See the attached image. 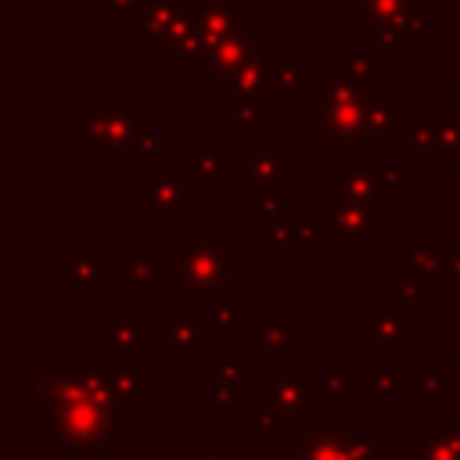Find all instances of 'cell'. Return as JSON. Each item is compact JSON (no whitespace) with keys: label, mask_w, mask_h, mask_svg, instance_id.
I'll use <instances>...</instances> for the list:
<instances>
[{"label":"cell","mask_w":460,"mask_h":460,"mask_svg":"<svg viewBox=\"0 0 460 460\" xmlns=\"http://www.w3.org/2000/svg\"><path fill=\"white\" fill-rule=\"evenodd\" d=\"M327 402L331 392L323 377L309 363H298L295 349L262 356V406L284 424V431H309L313 417L323 413Z\"/></svg>","instance_id":"cell-1"},{"label":"cell","mask_w":460,"mask_h":460,"mask_svg":"<svg viewBox=\"0 0 460 460\" xmlns=\"http://www.w3.org/2000/svg\"><path fill=\"white\" fill-rule=\"evenodd\" d=\"M363 108L367 86L356 83L341 65L327 68V75L309 86V133L320 137L331 155L367 151Z\"/></svg>","instance_id":"cell-2"},{"label":"cell","mask_w":460,"mask_h":460,"mask_svg":"<svg viewBox=\"0 0 460 460\" xmlns=\"http://www.w3.org/2000/svg\"><path fill=\"white\" fill-rule=\"evenodd\" d=\"M176 248H180V266H183L176 295L183 302L216 298L226 288L244 284L248 277V255L244 248L230 244L226 234H180Z\"/></svg>","instance_id":"cell-3"},{"label":"cell","mask_w":460,"mask_h":460,"mask_svg":"<svg viewBox=\"0 0 460 460\" xmlns=\"http://www.w3.org/2000/svg\"><path fill=\"white\" fill-rule=\"evenodd\" d=\"M137 413L97 395H72L61 410L47 417L50 438L65 449L68 460H97L104 446L115 442V431H126Z\"/></svg>","instance_id":"cell-4"},{"label":"cell","mask_w":460,"mask_h":460,"mask_svg":"<svg viewBox=\"0 0 460 460\" xmlns=\"http://www.w3.org/2000/svg\"><path fill=\"white\" fill-rule=\"evenodd\" d=\"M129 194L137 201H144V212L151 219H169V216L190 219L198 212V180L180 162L176 165H158V169L144 172V180L133 183Z\"/></svg>","instance_id":"cell-5"},{"label":"cell","mask_w":460,"mask_h":460,"mask_svg":"<svg viewBox=\"0 0 460 460\" xmlns=\"http://www.w3.org/2000/svg\"><path fill=\"white\" fill-rule=\"evenodd\" d=\"M147 129V101H83V151L101 155L104 147L126 144Z\"/></svg>","instance_id":"cell-6"},{"label":"cell","mask_w":460,"mask_h":460,"mask_svg":"<svg viewBox=\"0 0 460 460\" xmlns=\"http://www.w3.org/2000/svg\"><path fill=\"white\" fill-rule=\"evenodd\" d=\"M259 54H262V22L259 18H248L234 36H226L216 47H208V54L201 58V65L194 68V79H198V86L216 90L219 83H226L237 68H244Z\"/></svg>","instance_id":"cell-7"},{"label":"cell","mask_w":460,"mask_h":460,"mask_svg":"<svg viewBox=\"0 0 460 460\" xmlns=\"http://www.w3.org/2000/svg\"><path fill=\"white\" fill-rule=\"evenodd\" d=\"M410 119H413V115H410V104L399 101L388 83H370V86H367V108H363L367 151L388 155V151L395 147V140L406 133Z\"/></svg>","instance_id":"cell-8"},{"label":"cell","mask_w":460,"mask_h":460,"mask_svg":"<svg viewBox=\"0 0 460 460\" xmlns=\"http://www.w3.org/2000/svg\"><path fill=\"white\" fill-rule=\"evenodd\" d=\"M162 359L169 367H190L198 359L201 349H208L216 341V323L205 313H169L162 316Z\"/></svg>","instance_id":"cell-9"},{"label":"cell","mask_w":460,"mask_h":460,"mask_svg":"<svg viewBox=\"0 0 460 460\" xmlns=\"http://www.w3.org/2000/svg\"><path fill=\"white\" fill-rule=\"evenodd\" d=\"M323 216H327V230H331V248H374L377 237L392 230V219L367 205L334 201L323 208Z\"/></svg>","instance_id":"cell-10"},{"label":"cell","mask_w":460,"mask_h":460,"mask_svg":"<svg viewBox=\"0 0 460 460\" xmlns=\"http://www.w3.org/2000/svg\"><path fill=\"white\" fill-rule=\"evenodd\" d=\"M410 460H460V417L453 410H428L424 424L406 435Z\"/></svg>","instance_id":"cell-11"},{"label":"cell","mask_w":460,"mask_h":460,"mask_svg":"<svg viewBox=\"0 0 460 460\" xmlns=\"http://www.w3.org/2000/svg\"><path fill=\"white\" fill-rule=\"evenodd\" d=\"M187 22H190V14L176 0H155V4H144L129 14V32L144 43V50L162 54L180 36V29Z\"/></svg>","instance_id":"cell-12"},{"label":"cell","mask_w":460,"mask_h":460,"mask_svg":"<svg viewBox=\"0 0 460 460\" xmlns=\"http://www.w3.org/2000/svg\"><path fill=\"white\" fill-rule=\"evenodd\" d=\"M356 25L367 40L385 25H399L417 40L428 29V11H424V0H359Z\"/></svg>","instance_id":"cell-13"},{"label":"cell","mask_w":460,"mask_h":460,"mask_svg":"<svg viewBox=\"0 0 460 460\" xmlns=\"http://www.w3.org/2000/svg\"><path fill=\"white\" fill-rule=\"evenodd\" d=\"M410 323H413V316L388 295V298L374 302V309L359 320V345H367V349H399L410 338Z\"/></svg>","instance_id":"cell-14"},{"label":"cell","mask_w":460,"mask_h":460,"mask_svg":"<svg viewBox=\"0 0 460 460\" xmlns=\"http://www.w3.org/2000/svg\"><path fill=\"white\" fill-rule=\"evenodd\" d=\"M244 183H259V187H291L295 183V155L280 147V140L273 133L259 137V147L244 158Z\"/></svg>","instance_id":"cell-15"},{"label":"cell","mask_w":460,"mask_h":460,"mask_svg":"<svg viewBox=\"0 0 460 460\" xmlns=\"http://www.w3.org/2000/svg\"><path fill=\"white\" fill-rule=\"evenodd\" d=\"M262 68H266L262 101L270 104H291L302 86H313L309 68H302L291 50H262Z\"/></svg>","instance_id":"cell-16"},{"label":"cell","mask_w":460,"mask_h":460,"mask_svg":"<svg viewBox=\"0 0 460 460\" xmlns=\"http://www.w3.org/2000/svg\"><path fill=\"white\" fill-rule=\"evenodd\" d=\"M97 165L101 169H144V172H151V169L165 165V140L158 133L144 129V133L129 137L126 144L104 147L97 155Z\"/></svg>","instance_id":"cell-17"},{"label":"cell","mask_w":460,"mask_h":460,"mask_svg":"<svg viewBox=\"0 0 460 460\" xmlns=\"http://www.w3.org/2000/svg\"><path fill=\"white\" fill-rule=\"evenodd\" d=\"M101 284H108V266L83 248H68L65 255V298L90 302L101 295Z\"/></svg>","instance_id":"cell-18"},{"label":"cell","mask_w":460,"mask_h":460,"mask_svg":"<svg viewBox=\"0 0 460 460\" xmlns=\"http://www.w3.org/2000/svg\"><path fill=\"white\" fill-rule=\"evenodd\" d=\"M359 385L367 399H402L417 395V377L406 363H359Z\"/></svg>","instance_id":"cell-19"},{"label":"cell","mask_w":460,"mask_h":460,"mask_svg":"<svg viewBox=\"0 0 460 460\" xmlns=\"http://www.w3.org/2000/svg\"><path fill=\"white\" fill-rule=\"evenodd\" d=\"M248 4L252 0H216V4H205L201 11H194L190 18L201 29V36L208 40V47H216L248 22Z\"/></svg>","instance_id":"cell-20"},{"label":"cell","mask_w":460,"mask_h":460,"mask_svg":"<svg viewBox=\"0 0 460 460\" xmlns=\"http://www.w3.org/2000/svg\"><path fill=\"white\" fill-rule=\"evenodd\" d=\"M438 137L424 151L428 169H453L460 162V101H442L438 108Z\"/></svg>","instance_id":"cell-21"},{"label":"cell","mask_w":460,"mask_h":460,"mask_svg":"<svg viewBox=\"0 0 460 460\" xmlns=\"http://www.w3.org/2000/svg\"><path fill=\"white\" fill-rule=\"evenodd\" d=\"M147 316H97V345L108 352H137L144 349Z\"/></svg>","instance_id":"cell-22"},{"label":"cell","mask_w":460,"mask_h":460,"mask_svg":"<svg viewBox=\"0 0 460 460\" xmlns=\"http://www.w3.org/2000/svg\"><path fill=\"white\" fill-rule=\"evenodd\" d=\"M244 345L248 349H259L262 356L266 352H288V349H295V316L291 313H280V316L262 320L259 327H248L244 331Z\"/></svg>","instance_id":"cell-23"},{"label":"cell","mask_w":460,"mask_h":460,"mask_svg":"<svg viewBox=\"0 0 460 460\" xmlns=\"http://www.w3.org/2000/svg\"><path fill=\"white\" fill-rule=\"evenodd\" d=\"M262 90H266V68H262V54L259 58H252L244 68H237L226 83H219L216 90H212V101H219V104H234V101H248V97H262Z\"/></svg>","instance_id":"cell-24"},{"label":"cell","mask_w":460,"mask_h":460,"mask_svg":"<svg viewBox=\"0 0 460 460\" xmlns=\"http://www.w3.org/2000/svg\"><path fill=\"white\" fill-rule=\"evenodd\" d=\"M205 54H208V40L201 36V29H198L194 18H190V22L180 29V36H176L158 58H162V65L172 72V68H198Z\"/></svg>","instance_id":"cell-25"},{"label":"cell","mask_w":460,"mask_h":460,"mask_svg":"<svg viewBox=\"0 0 460 460\" xmlns=\"http://www.w3.org/2000/svg\"><path fill=\"white\" fill-rule=\"evenodd\" d=\"M176 162L183 169H190V176L198 183H212V187H223L230 183V162L219 147H201V151H180Z\"/></svg>","instance_id":"cell-26"},{"label":"cell","mask_w":460,"mask_h":460,"mask_svg":"<svg viewBox=\"0 0 460 460\" xmlns=\"http://www.w3.org/2000/svg\"><path fill=\"white\" fill-rule=\"evenodd\" d=\"M406 262H410V277L420 280L424 288L442 280V255H438V248L428 244V237L420 230H413L406 237Z\"/></svg>","instance_id":"cell-27"},{"label":"cell","mask_w":460,"mask_h":460,"mask_svg":"<svg viewBox=\"0 0 460 460\" xmlns=\"http://www.w3.org/2000/svg\"><path fill=\"white\" fill-rule=\"evenodd\" d=\"M126 266H129V277H126L129 298H133V302H144V298L151 295V288L162 280L158 259H155V255H151V248H147V252H137V255H129V259H126Z\"/></svg>","instance_id":"cell-28"},{"label":"cell","mask_w":460,"mask_h":460,"mask_svg":"<svg viewBox=\"0 0 460 460\" xmlns=\"http://www.w3.org/2000/svg\"><path fill=\"white\" fill-rule=\"evenodd\" d=\"M208 316H212V323H216L219 334H241V331H248V302L237 298V295H226V291L216 295Z\"/></svg>","instance_id":"cell-29"},{"label":"cell","mask_w":460,"mask_h":460,"mask_svg":"<svg viewBox=\"0 0 460 460\" xmlns=\"http://www.w3.org/2000/svg\"><path fill=\"white\" fill-rule=\"evenodd\" d=\"M208 402L216 413H248V385L244 377H212Z\"/></svg>","instance_id":"cell-30"},{"label":"cell","mask_w":460,"mask_h":460,"mask_svg":"<svg viewBox=\"0 0 460 460\" xmlns=\"http://www.w3.org/2000/svg\"><path fill=\"white\" fill-rule=\"evenodd\" d=\"M262 97H248V101H234L230 104V119H226V133L230 137H262Z\"/></svg>","instance_id":"cell-31"},{"label":"cell","mask_w":460,"mask_h":460,"mask_svg":"<svg viewBox=\"0 0 460 460\" xmlns=\"http://www.w3.org/2000/svg\"><path fill=\"white\" fill-rule=\"evenodd\" d=\"M295 223H298V212H280V216L262 219V241H266V248L270 252H298Z\"/></svg>","instance_id":"cell-32"},{"label":"cell","mask_w":460,"mask_h":460,"mask_svg":"<svg viewBox=\"0 0 460 460\" xmlns=\"http://www.w3.org/2000/svg\"><path fill=\"white\" fill-rule=\"evenodd\" d=\"M248 374V345H212V377H244Z\"/></svg>","instance_id":"cell-33"},{"label":"cell","mask_w":460,"mask_h":460,"mask_svg":"<svg viewBox=\"0 0 460 460\" xmlns=\"http://www.w3.org/2000/svg\"><path fill=\"white\" fill-rule=\"evenodd\" d=\"M295 241H298V252H316V248H331V230H327V216H298V223H295Z\"/></svg>","instance_id":"cell-34"},{"label":"cell","mask_w":460,"mask_h":460,"mask_svg":"<svg viewBox=\"0 0 460 460\" xmlns=\"http://www.w3.org/2000/svg\"><path fill=\"white\" fill-rule=\"evenodd\" d=\"M244 428H248V431H255V435H259V442H262L266 449H273V446L280 442V431H284V424H280L266 406H262L259 413H255V410H248V413H244Z\"/></svg>","instance_id":"cell-35"},{"label":"cell","mask_w":460,"mask_h":460,"mask_svg":"<svg viewBox=\"0 0 460 460\" xmlns=\"http://www.w3.org/2000/svg\"><path fill=\"white\" fill-rule=\"evenodd\" d=\"M392 298L410 313V316H420L424 309H428V295H424V284L420 280H413V277H406V280H395V288H392Z\"/></svg>","instance_id":"cell-36"},{"label":"cell","mask_w":460,"mask_h":460,"mask_svg":"<svg viewBox=\"0 0 460 460\" xmlns=\"http://www.w3.org/2000/svg\"><path fill=\"white\" fill-rule=\"evenodd\" d=\"M323 385L331 395H363V385H359V374H349L341 363H327L323 367Z\"/></svg>","instance_id":"cell-37"},{"label":"cell","mask_w":460,"mask_h":460,"mask_svg":"<svg viewBox=\"0 0 460 460\" xmlns=\"http://www.w3.org/2000/svg\"><path fill=\"white\" fill-rule=\"evenodd\" d=\"M370 40H374V54H406L410 43H413V36L406 29H399V25H385Z\"/></svg>","instance_id":"cell-38"},{"label":"cell","mask_w":460,"mask_h":460,"mask_svg":"<svg viewBox=\"0 0 460 460\" xmlns=\"http://www.w3.org/2000/svg\"><path fill=\"white\" fill-rule=\"evenodd\" d=\"M435 137H438V122H424V119H410V126H406V133H402V144L424 155V151H428V147L435 144Z\"/></svg>","instance_id":"cell-39"},{"label":"cell","mask_w":460,"mask_h":460,"mask_svg":"<svg viewBox=\"0 0 460 460\" xmlns=\"http://www.w3.org/2000/svg\"><path fill=\"white\" fill-rule=\"evenodd\" d=\"M341 68H345L356 83H363V86L377 83V54H352V58L341 61Z\"/></svg>","instance_id":"cell-40"},{"label":"cell","mask_w":460,"mask_h":460,"mask_svg":"<svg viewBox=\"0 0 460 460\" xmlns=\"http://www.w3.org/2000/svg\"><path fill=\"white\" fill-rule=\"evenodd\" d=\"M151 255L158 259L162 280L176 288V284H180V277H183V266H180V248H151Z\"/></svg>","instance_id":"cell-41"},{"label":"cell","mask_w":460,"mask_h":460,"mask_svg":"<svg viewBox=\"0 0 460 460\" xmlns=\"http://www.w3.org/2000/svg\"><path fill=\"white\" fill-rule=\"evenodd\" d=\"M417 395L420 399H438L442 395V367L438 363H428L417 377Z\"/></svg>","instance_id":"cell-42"},{"label":"cell","mask_w":460,"mask_h":460,"mask_svg":"<svg viewBox=\"0 0 460 460\" xmlns=\"http://www.w3.org/2000/svg\"><path fill=\"white\" fill-rule=\"evenodd\" d=\"M147 0H97V18L111 22V18H129L137 7H144Z\"/></svg>","instance_id":"cell-43"},{"label":"cell","mask_w":460,"mask_h":460,"mask_svg":"<svg viewBox=\"0 0 460 460\" xmlns=\"http://www.w3.org/2000/svg\"><path fill=\"white\" fill-rule=\"evenodd\" d=\"M438 255H442V280L460 284V248H438Z\"/></svg>","instance_id":"cell-44"},{"label":"cell","mask_w":460,"mask_h":460,"mask_svg":"<svg viewBox=\"0 0 460 460\" xmlns=\"http://www.w3.org/2000/svg\"><path fill=\"white\" fill-rule=\"evenodd\" d=\"M29 388H32V367H29V363H22V367L14 370V392L25 399V395H29Z\"/></svg>","instance_id":"cell-45"},{"label":"cell","mask_w":460,"mask_h":460,"mask_svg":"<svg viewBox=\"0 0 460 460\" xmlns=\"http://www.w3.org/2000/svg\"><path fill=\"white\" fill-rule=\"evenodd\" d=\"M190 460H230V456H226L219 446H205V449H198Z\"/></svg>","instance_id":"cell-46"},{"label":"cell","mask_w":460,"mask_h":460,"mask_svg":"<svg viewBox=\"0 0 460 460\" xmlns=\"http://www.w3.org/2000/svg\"><path fill=\"white\" fill-rule=\"evenodd\" d=\"M385 180H388V187H399V183H406V169L402 165H388L385 169Z\"/></svg>","instance_id":"cell-47"},{"label":"cell","mask_w":460,"mask_h":460,"mask_svg":"<svg viewBox=\"0 0 460 460\" xmlns=\"http://www.w3.org/2000/svg\"><path fill=\"white\" fill-rule=\"evenodd\" d=\"M341 18L345 22H359V0H341Z\"/></svg>","instance_id":"cell-48"},{"label":"cell","mask_w":460,"mask_h":460,"mask_svg":"<svg viewBox=\"0 0 460 460\" xmlns=\"http://www.w3.org/2000/svg\"><path fill=\"white\" fill-rule=\"evenodd\" d=\"M252 4H273V7H284V4H295V0H252Z\"/></svg>","instance_id":"cell-49"},{"label":"cell","mask_w":460,"mask_h":460,"mask_svg":"<svg viewBox=\"0 0 460 460\" xmlns=\"http://www.w3.org/2000/svg\"><path fill=\"white\" fill-rule=\"evenodd\" d=\"M456 101H460V54H456Z\"/></svg>","instance_id":"cell-50"},{"label":"cell","mask_w":460,"mask_h":460,"mask_svg":"<svg viewBox=\"0 0 460 460\" xmlns=\"http://www.w3.org/2000/svg\"><path fill=\"white\" fill-rule=\"evenodd\" d=\"M453 172H456V180H460V162H456V165H453Z\"/></svg>","instance_id":"cell-51"},{"label":"cell","mask_w":460,"mask_h":460,"mask_svg":"<svg viewBox=\"0 0 460 460\" xmlns=\"http://www.w3.org/2000/svg\"><path fill=\"white\" fill-rule=\"evenodd\" d=\"M456 385H460V363H456Z\"/></svg>","instance_id":"cell-52"}]
</instances>
